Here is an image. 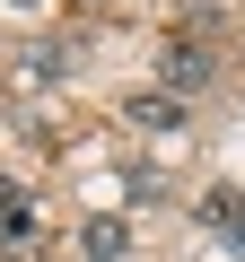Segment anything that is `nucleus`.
I'll list each match as a JSON object with an SVG mask.
<instances>
[{"instance_id": "1", "label": "nucleus", "mask_w": 245, "mask_h": 262, "mask_svg": "<svg viewBox=\"0 0 245 262\" xmlns=\"http://www.w3.org/2000/svg\"><path fill=\"white\" fill-rule=\"evenodd\" d=\"M219 61H210V44H193V35H167V53H158V79H167V96H184V88H201Z\"/></svg>"}, {"instance_id": "2", "label": "nucleus", "mask_w": 245, "mask_h": 262, "mask_svg": "<svg viewBox=\"0 0 245 262\" xmlns=\"http://www.w3.org/2000/svg\"><path fill=\"white\" fill-rule=\"evenodd\" d=\"M79 253H88V262H114V253H132V227H122L114 210H105V219H79Z\"/></svg>"}, {"instance_id": "3", "label": "nucleus", "mask_w": 245, "mask_h": 262, "mask_svg": "<svg viewBox=\"0 0 245 262\" xmlns=\"http://www.w3.org/2000/svg\"><path fill=\"white\" fill-rule=\"evenodd\" d=\"M122 114H132L140 131H175V122H184V96H167V88H140V96H122Z\"/></svg>"}, {"instance_id": "4", "label": "nucleus", "mask_w": 245, "mask_h": 262, "mask_svg": "<svg viewBox=\"0 0 245 262\" xmlns=\"http://www.w3.org/2000/svg\"><path fill=\"white\" fill-rule=\"evenodd\" d=\"M0 253H18V262H35V253H44V227H35V201L0 219Z\"/></svg>"}, {"instance_id": "5", "label": "nucleus", "mask_w": 245, "mask_h": 262, "mask_svg": "<svg viewBox=\"0 0 245 262\" xmlns=\"http://www.w3.org/2000/svg\"><path fill=\"white\" fill-rule=\"evenodd\" d=\"M201 227H219V236H245V192H228V184H219V192L201 201Z\"/></svg>"}, {"instance_id": "6", "label": "nucleus", "mask_w": 245, "mask_h": 262, "mask_svg": "<svg viewBox=\"0 0 245 262\" xmlns=\"http://www.w3.org/2000/svg\"><path fill=\"white\" fill-rule=\"evenodd\" d=\"M9 210H27V192H18V175H0V219Z\"/></svg>"}, {"instance_id": "7", "label": "nucleus", "mask_w": 245, "mask_h": 262, "mask_svg": "<svg viewBox=\"0 0 245 262\" xmlns=\"http://www.w3.org/2000/svg\"><path fill=\"white\" fill-rule=\"evenodd\" d=\"M18 9H35V0H18Z\"/></svg>"}, {"instance_id": "8", "label": "nucleus", "mask_w": 245, "mask_h": 262, "mask_svg": "<svg viewBox=\"0 0 245 262\" xmlns=\"http://www.w3.org/2000/svg\"><path fill=\"white\" fill-rule=\"evenodd\" d=\"M236 253H245V245H236Z\"/></svg>"}]
</instances>
